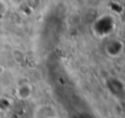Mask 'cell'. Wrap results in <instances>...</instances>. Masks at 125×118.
Here are the masks:
<instances>
[{
    "instance_id": "6da1fadb",
    "label": "cell",
    "mask_w": 125,
    "mask_h": 118,
    "mask_svg": "<svg viewBox=\"0 0 125 118\" xmlns=\"http://www.w3.org/2000/svg\"><path fill=\"white\" fill-rule=\"evenodd\" d=\"M0 3H1V0H0ZM4 11H6V7H4L3 3H2L1 6H0V14H1V13H3Z\"/></svg>"
}]
</instances>
